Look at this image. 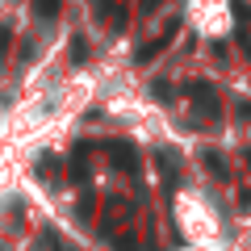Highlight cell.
Returning <instances> with one entry per match:
<instances>
[{
  "label": "cell",
  "mask_w": 251,
  "mask_h": 251,
  "mask_svg": "<svg viewBox=\"0 0 251 251\" xmlns=\"http://www.w3.org/2000/svg\"><path fill=\"white\" fill-rule=\"evenodd\" d=\"M176 29H180V25H176V21H172V25H168V29H163V34H159V38H155V42H147V46H143V50H138V54H134V59H138V63H151V59H159V54H163V50H168V46H172V42H176Z\"/></svg>",
  "instance_id": "cell-3"
},
{
  "label": "cell",
  "mask_w": 251,
  "mask_h": 251,
  "mask_svg": "<svg viewBox=\"0 0 251 251\" xmlns=\"http://www.w3.org/2000/svg\"><path fill=\"white\" fill-rule=\"evenodd\" d=\"M46 247H50V251H80L75 243H63V239H59L54 230H46Z\"/></svg>",
  "instance_id": "cell-9"
},
{
  "label": "cell",
  "mask_w": 251,
  "mask_h": 251,
  "mask_svg": "<svg viewBox=\"0 0 251 251\" xmlns=\"http://www.w3.org/2000/svg\"><path fill=\"white\" fill-rule=\"evenodd\" d=\"M188 100L197 105V113H205V117H222V100H218L214 84H205V80H193V84H188Z\"/></svg>",
  "instance_id": "cell-1"
},
{
  "label": "cell",
  "mask_w": 251,
  "mask_h": 251,
  "mask_svg": "<svg viewBox=\"0 0 251 251\" xmlns=\"http://www.w3.org/2000/svg\"><path fill=\"white\" fill-rule=\"evenodd\" d=\"M155 159H159L163 184H172V180H176V151H168V147H163V151H155Z\"/></svg>",
  "instance_id": "cell-5"
},
{
  "label": "cell",
  "mask_w": 251,
  "mask_h": 251,
  "mask_svg": "<svg viewBox=\"0 0 251 251\" xmlns=\"http://www.w3.org/2000/svg\"><path fill=\"white\" fill-rule=\"evenodd\" d=\"M9 42H13V29H9V25H0V50H9Z\"/></svg>",
  "instance_id": "cell-11"
},
{
  "label": "cell",
  "mask_w": 251,
  "mask_h": 251,
  "mask_svg": "<svg viewBox=\"0 0 251 251\" xmlns=\"http://www.w3.org/2000/svg\"><path fill=\"white\" fill-rule=\"evenodd\" d=\"M63 9V0H34V17L38 21H54Z\"/></svg>",
  "instance_id": "cell-7"
},
{
  "label": "cell",
  "mask_w": 251,
  "mask_h": 251,
  "mask_svg": "<svg viewBox=\"0 0 251 251\" xmlns=\"http://www.w3.org/2000/svg\"><path fill=\"white\" fill-rule=\"evenodd\" d=\"M239 117H243V122H251V100H239Z\"/></svg>",
  "instance_id": "cell-12"
},
{
  "label": "cell",
  "mask_w": 251,
  "mask_h": 251,
  "mask_svg": "<svg viewBox=\"0 0 251 251\" xmlns=\"http://www.w3.org/2000/svg\"><path fill=\"white\" fill-rule=\"evenodd\" d=\"M109 155H113V168L130 172V176H138L143 172V159H138V151L130 143H109Z\"/></svg>",
  "instance_id": "cell-2"
},
{
  "label": "cell",
  "mask_w": 251,
  "mask_h": 251,
  "mask_svg": "<svg viewBox=\"0 0 251 251\" xmlns=\"http://www.w3.org/2000/svg\"><path fill=\"white\" fill-rule=\"evenodd\" d=\"M84 155H88V147H80V151H75V159H72V168H67V176H72L75 184H88V176H92V168H88V159H84Z\"/></svg>",
  "instance_id": "cell-4"
},
{
  "label": "cell",
  "mask_w": 251,
  "mask_h": 251,
  "mask_svg": "<svg viewBox=\"0 0 251 251\" xmlns=\"http://www.w3.org/2000/svg\"><path fill=\"white\" fill-rule=\"evenodd\" d=\"M247 159H251V151H247Z\"/></svg>",
  "instance_id": "cell-14"
},
{
  "label": "cell",
  "mask_w": 251,
  "mask_h": 251,
  "mask_svg": "<svg viewBox=\"0 0 251 251\" xmlns=\"http://www.w3.org/2000/svg\"><path fill=\"white\" fill-rule=\"evenodd\" d=\"M201 163L214 172V180H230V168L222 163V155H218V151H205V155H201Z\"/></svg>",
  "instance_id": "cell-6"
},
{
  "label": "cell",
  "mask_w": 251,
  "mask_h": 251,
  "mask_svg": "<svg viewBox=\"0 0 251 251\" xmlns=\"http://www.w3.org/2000/svg\"><path fill=\"white\" fill-rule=\"evenodd\" d=\"M67 54H72V63H88V42H84V38H72Z\"/></svg>",
  "instance_id": "cell-8"
},
{
  "label": "cell",
  "mask_w": 251,
  "mask_h": 251,
  "mask_svg": "<svg viewBox=\"0 0 251 251\" xmlns=\"http://www.w3.org/2000/svg\"><path fill=\"white\" fill-rule=\"evenodd\" d=\"M151 92H155V100H168V97H172V88H168L163 80H155V84H151Z\"/></svg>",
  "instance_id": "cell-10"
},
{
  "label": "cell",
  "mask_w": 251,
  "mask_h": 251,
  "mask_svg": "<svg viewBox=\"0 0 251 251\" xmlns=\"http://www.w3.org/2000/svg\"><path fill=\"white\" fill-rule=\"evenodd\" d=\"M155 4H159V0H138V13H151Z\"/></svg>",
  "instance_id": "cell-13"
}]
</instances>
